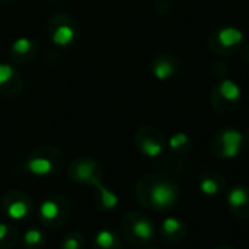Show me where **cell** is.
<instances>
[{
  "instance_id": "cell-1",
  "label": "cell",
  "mask_w": 249,
  "mask_h": 249,
  "mask_svg": "<svg viewBox=\"0 0 249 249\" xmlns=\"http://www.w3.org/2000/svg\"><path fill=\"white\" fill-rule=\"evenodd\" d=\"M179 197L181 190L175 182L156 175L144 178L137 187L139 201L143 206L159 212L175 207V204L179 201Z\"/></svg>"
},
{
  "instance_id": "cell-2",
  "label": "cell",
  "mask_w": 249,
  "mask_h": 249,
  "mask_svg": "<svg viewBox=\"0 0 249 249\" xmlns=\"http://www.w3.org/2000/svg\"><path fill=\"white\" fill-rule=\"evenodd\" d=\"M123 229L125 236L133 242V244H147L155 238V226L153 223L143 214L139 213H131L127 214Z\"/></svg>"
},
{
  "instance_id": "cell-3",
  "label": "cell",
  "mask_w": 249,
  "mask_h": 249,
  "mask_svg": "<svg viewBox=\"0 0 249 249\" xmlns=\"http://www.w3.org/2000/svg\"><path fill=\"white\" fill-rule=\"evenodd\" d=\"M244 136L236 130H225L213 142V152L223 159H235L242 149Z\"/></svg>"
},
{
  "instance_id": "cell-4",
  "label": "cell",
  "mask_w": 249,
  "mask_h": 249,
  "mask_svg": "<svg viewBox=\"0 0 249 249\" xmlns=\"http://www.w3.org/2000/svg\"><path fill=\"white\" fill-rule=\"evenodd\" d=\"M229 212L238 219H249V188L245 185L232 187L226 194Z\"/></svg>"
},
{
  "instance_id": "cell-5",
  "label": "cell",
  "mask_w": 249,
  "mask_h": 249,
  "mask_svg": "<svg viewBox=\"0 0 249 249\" xmlns=\"http://www.w3.org/2000/svg\"><path fill=\"white\" fill-rule=\"evenodd\" d=\"M137 144H139V149L142 150V153L149 158H158L162 153L163 146H165L163 137L160 136V133H158L155 130L142 131L137 137Z\"/></svg>"
},
{
  "instance_id": "cell-6",
  "label": "cell",
  "mask_w": 249,
  "mask_h": 249,
  "mask_svg": "<svg viewBox=\"0 0 249 249\" xmlns=\"http://www.w3.org/2000/svg\"><path fill=\"white\" fill-rule=\"evenodd\" d=\"M187 233H188V228H187L185 222H182L181 219L166 217V219H163V222L160 225L162 238L171 244H177V242L184 241Z\"/></svg>"
},
{
  "instance_id": "cell-7",
  "label": "cell",
  "mask_w": 249,
  "mask_h": 249,
  "mask_svg": "<svg viewBox=\"0 0 249 249\" xmlns=\"http://www.w3.org/2000/svg\"><path fill=\"white\" fill-rule=\"evenodd\" d=\"M198 188L200 191L207 196V197H216L222 194L226 188L225 178L219 172H206L200 177L198 181Z\"/></svg>"
},
{
  "instance_id": "cell-8",
  "label": "cell",
  "mask_w": 249,
  "mask_h": 249,
  "mask_svg": "<svg viewBox=\"0 0 249 249\" xmlns=\"http://www.w3.org/2000/svg\"><path fill=\"white\" fill-rule=\"evenodd\" d=\"M95 163L92 160H77L74 162V165L70 169V174L73 177L74 181L77 182H83V184H93L96 179H99L96 177V169H95Z\"/></svg>"
},
{
  "instance_id": "cell-9",
  "label": "cell",
  "mask_w": 249,
  "mask_h": 249,
  "mask_svg": "<svg viewBox=\"0 0 249 249\" xmlns=\"http://www.w3.org/2000/svg\"><path fill=\"white\" fill-rule=\"evenodd\" d=\"M26 169L34 175L42 177V175H48L54 169V165L47 158H32L26 162Z\"/></svg>"
},
{
  "instance_id": "cell-10",
  "label": "cell",
  "mask_w": 249,
  "mask_h": 249,
  "mask_svg": "<svg viewBox=\"0 0 249 249\" xmlns=\"http://www.w3.org/2000/svg\"><path fill=\"white\" fill-rule=\"evenodd\" d=\"M92 185H95V187L98 188V191H99V203H101L102 209L111 210V209L117 207V204H118V197H117L111 190L105 188V187L99 182V179H96Z\"/></svg>"
},
{
  "instance_id": "cell-11",
  "label": "cell",
  "mask_w": 249,
  "mask_h": 249,
  "mask_svg": "<svg viewBox=\"0 0 249 249\" xmlns=\"http://www.w3.org/2000/svg\"><path fill=\"white\" fill-rule=\"evenodd\" d=\"M6 212L12 220H22L29 214V204L22 200H16L6 206Z\"/></svg>"
},
{
  "instance_id": "cell-12",
  "label": "cell",
  "mask_w": 249,
  "mask_h": 249,
  "mask_svg": "<svg viewBox=\"0 0 249 249\" xmlns=\"http://www.w3.org/2000/svg\"><path fill=\"white\" fill-rule=\"evenodd\" d=\"M58 214H60V206L55 200H47L39 206V216L47 222L55 220Z\"/></svg>"
},
{
  "instance_id": "cell-13",
  "label": "cell",
  "mask_w": 249,
  "mask_h": 249,
  "mask_svg": "<svg viewBox=\"0 0 249 249\" xmlns=\"http://www.w3.org/2000/svg\"><path fill=\"white\" fill-rule=\"evenodd\" d=\"M217 38H219V41H220L222 45L232 47V45L238 44L242 39V34L239 31L233 29V28H225V29H222L219 32Z\"/></svg>"
},
{
  "instance_id": "cell-14",
  "label": "cell",
  "mask_w": 249,
  "mask_h": 249,
  "mask_svg": "<svg viewBox=\"0 0 249 249\" xmlns=\"http://www.w3.org/2000/svg\"><path fill=\"white\" fill-rule=\"evenodd\" d=\"M95 242L98 245V248L101 249H115L118 248V241L115 238V235L109 231H101L98 232Z\"/></svg>"
},
{
  "instance_id": "cell-15",
  "label": "cell",
  "mask_w": 249,
  "mask_h": 249,
  "mask_svg": "<svg viewBox=\"0 0 249 249\" xmlns=\"http://www.w3.org/2000/svg\"><path fill=\"white\" fill-rule=\"evenodd\" d=\"M188 144H190V139L187 134L184 133H178V134H174L171 139H169V147L174 150V152H185L188 149Z\"/></svg>"
},
{
  "instance_id": "cell-16",
  "label": "cell",
  "mask_w": 249,
  "mask_h": 249,
  "mask_svg": "<svg viewBox=\"0 0 249 249\" xmlns=\"http://www.w3.org/2000/svg\"><path fill=\"white\" fill-rule=\"evenodd\" d=\"M220 93L223 95V98H226L228 101H236L241 95V90L239 88L231 82V80H225L222 85H220Z\"/></svg>"
},
{
  "instance_id": "cell-17",
  "label": "cell",
  "mask_w": 249,
  "mask_h": 249,
  "mask_svg": "<svg viewBox=\"0 0 249 249\" xmlns=\"http://www.w3.org/2000/svg\"><path fill=\"white\" fill-rule=\"evenodd\" d=\"M71 38H73V31L69 26H60L54 34V42L60 45H66L67 42H70Z\"/></svg>"
},
{
  "instance_id": "cell-18",
  "label": "cell",
  "mask_w": 249,
  "mask_h": 249,
  "mask_svg": "<svg viewBox=\"0 0 249 249\" xmlns=\"http://www.w3.org/2000/svg\"><path fill=\"white\" fill-rule=\"evenodd\" d=\"M42 239H44L42 233L38 229H29V231H26V233L23 236L26 247H36L42 242Z\"/></svg>"
},
{
  "instance_id": "cell-19",
  "label": "cell",
  "mask_w": 249,
  "mask_h": 249,
  "mask_svg": "<svg viewBox=\"0 0 249 249\" xmlns=\"http://www.w3.org/2000/svg\"><path fill=\"white\" fill-rule=\"evenodd\" d=\"M174 71L172 66L168 63V61H159L156 66H155V74L159 77V79H166L168 76H171Z\"/></svg>"
},
{
  "instance_id": "cell-20",
  "label": "cell",
  "mask_w": 249,
  "mask_h": 249,
  "mask_svg": "<svg viewBox=\"0 0 249 249\" xmlns=\"http://www.w3.org/2000/svg\"><path fill=\"white\" fill-rule=\"evenodd\" d=\"M29 48H31V42H29L26 38H20V39H18V41L13 44V51H15V53L23 54V53H26Z\"/></svg>"
},
{
  "instance_id": "cell-21",
  "label": "cell",
  "mask_w": 249,
  "mask_h": 249,
  "mask_svg": "<svg viewBox=\"0 0 249 249\" xmlns=\"http://www.w3.org/2000/svg\"><path fill=\"white\" fill-rule=\"evenodd\" d=\"M61 249H80V241L79 238L74 236H69L67 239H64Z\"/></svg>"
},
{
  "instance_id": "cell-22",
  "label": "cell",
  "mask_w": 249,
  "mask_h": 249,
  "mask_svg": "<svg viewBox=\"0 0 249 249\" xmlns=\"http://www.w3.org/2000/svg\"><path fill=\"white\" fill-rule=\"evenodd\" d=\"M12 76V69L9 66H0V85L6 83Z\"/></svg>"
},
{
  "instance_id": "cell-23",
  "label": "cell",
  "mask_w": 249,
  "mask_h": 249,
  "mask_svg": "<svg viewBox=\"0 0 249 249\" xmlns=\"http://www.w3.org/2000/svg\"><path fill=\"white\" fill-rule=\"evenodd\" d=\"M7 232H9V228H7L4 223H0V242L6 239V236H7Z\"/></svg>"
},
{
  "instance_id": "cell-24",
  "label": "cell",
  "mask_w": 249,
  "mask_h": 249,
  "mask_svg": "<svg viewBox=\"0 0 249 249\" xmlns=\"http://www.w3.org/2000/svg\"><path fill=\"white\" fill-rule=\"evenodd\" d=\"M214 249H235L233 247H231V245H219V247H216Z\"/></svg>"
},
{
  "instance_id": "cell-25",
  "label": "cell",
  "mask_w": 249,
  "mask_h": 249,
  "mask_svg": "<svg viewBox=\"0 0 249 249\" xmlns=\"http://www.w3.org/2000/svg\"><path fill=\"white\" fill-rule=\"evenodd\" d=\"M152 249H153V248H152Z\"/></svg>"
}]
</instances>
